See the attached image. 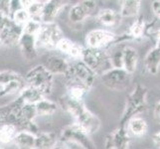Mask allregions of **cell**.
Instances as JSON below:
<instances>
[{
    "label": "cell",
    "instance_id": "6da1fadb",
    "mask_svg": "<svg viewBox=\"0 0 160 149\" xmlns=\"http://www.w3.org/2000/svg\"><path fill=\"white\" fill-rule=\"evenodd\" d=\"M59 103L63 109L76 119V123L89 135L96 133L100 129V118L86 107L82 101H76L66 95L59 99Z\"/></svg>",
    "mask_w": 160,
    "mask_h": 149
},
{
    "label": "cell",
    "instance_id": "7a4b0ae2",
    "mask_svg": "<svg viewBox=\"0 0 160 149\" xmlns=\"http://www.w3.org/2000/svg\"><path fill=\"white\" fill-rule=\"evenodd\" d=\"M147 87L141 84H137L133 91L126 97L125 107L120 118V125L125 126L128 120L147 109Z\"/></svg>",
    "mask_w": 160,
    "mask_h": 149
},
{
    "label": "cell",
    "instance_id": "3957f363",
    "mask_svg": "<svg viewBox=\"0 0 160 149\" xmlns=\"http://www.w3.org/2000/svg\"><path fill=\"white\" fill-rule=\"evenodd\" d=\"M97 75L82 62L70 64L69 71L65 75L66 84L68 87H81L90 91L95 84Z\"/></svg>",
    "mask_w": 160,
    "mask_h": 149
},
{
    "label": "cell",
    "instance_id": "277c9868",
    "mask_svg": "<svg viewBox=\"0 0 160 149\" xmlns=\"http://www.w3.org/2000/svg\"><path fill=\"white\" fill-rule=\"evenodd\" d=\"M81 61L88 68H90L97 76H101L107 71L112 69L108 50L84 48Z\"/></svg>",
    "mask_w": 160,
    "mask_h": 149
},
{
    "label": "cell",
    "instance_id": "5b68a950",
    "mask_svg": "<svg viewBox=\"0 0 160 149\" xmlns=\"http://www.w3.org/2000/svg\"><path fill=\"white\" fill-rule=\"evenodd\" d=\"M27 86L41 91L44 96L50 95L53 90L54 76L45 69L43 65H37L24 76Z\"/></svg>",
    "mask_w": 160,
    "mask_h": 149
},
{
    "label": "cell",
    "instance_id": "8992f818",
    "mask_svg": "<svg viewBox=\"0 0 160 149\" xmlns=\"http://www.w3.org/2000/svg\"><path fill=\"white\" fill-rule=\"evenodd\" d=\"M64 38V34L57 23H42L40 31L36 36V48L54 50Z\"/></svg>",
    "mask_w": 160,
    "mask_h": 149
},
{
    "label": "cell",
    "instance_id": "52a82bcc",
    "mask_svg": "<svg viewBox=\"0 0 160 149\" xmlns=\"http://www.w3.org/2000/svg\"><path fill=\"white\" fill-rule=\"evenodd\" d=\"M23 34V27L16 25L9 15L0 13V46L17 45Z\"/></svg>",
    "mask_w": 160,
    "mask_h": 149
},
{
    "label": "cell",
    "instance_id": "ba28073f",
    "mask_svg": "<svg viewBox=\"0 0 160 149\" xmlns=\"http://www.w3.org/2000/svg\"><path fill=\"white\" fill-rule=\"evenodd\" d=\"M130 39L128 35L126 37L117 36L112 31L106 29H95L92 30L86 36V43L89 48L92 49H106L112 44L122 43L125 40Z\"/></svg>",
    "mask_w": 160,
    "mask_h": 149
},
{
    "label": "cell",
    "instance_id": "9c48e42d",
    "mask_svg": "<svg viewBox=\"0 0 160 149\" xmlns=\"http://www.w3.org/2000/svg\"><path fill=\"white\" fill-rule=\"evenodd\" d=\"M90 136L76 122L67 125L61 131L60 140L65 143L71 142L80 145L82 149H97Z\"/></svg>",
    "mask_w": 160,
    "mask_h": 149
},
{
    "label": "cell",
    "instance_id": "30bf717a",
    "mask_svg": "<svg viewBox=\"0 0 160 149\" xmlns=\"http://www.w3.org/2000/svg\"><path fill=\"white\" fill-rule=\"evenodd\" d=\"M100 77L104 86L115 92H121L128 89L131 82V75L123 69L112 68Z\"/></svg>",
    "mask_w": 160,
    "mask_h": 149
},
{
    "label": "cell",
    "instance_id": "8fae6325",
    "mask_svg": "<svg viewBox=\"0 0 160 149\" xmlns=\"http://www.w3.org/2000/svg\"><path fill=\"white\" fill-rule=\"evenodd\" d=\"M98 11V2L86 0L74 4L69 11V20L74 25H82L84 22L95 15Z\"/></svg>",
    "mask_w": 160,
    "mask_h": 149
},
{
    "label": "cell",
    "instance_id": "7c38bea8",
    "mask_svg": "<svg viewBox=\"0 0 160 149\" xmlns=\"http://www.w3.org/2000/svg\"><path fill=\"white\" fill-rule=\"evenodd\" d=\"M131 137L125 126H118L106 136L104 146L107 149H129Z\"/></svg>",
    "mask_w": 160,
    "mask_h": 149
},
{
    "label": "cell",
    "instance_id": "4fadbf2b",
    "mask_svg": "<svg viewBox=\"0 0 160 149\" xmlns=\"http://www.w3.org/2000/svg\"><path fill=\"white\" fill-rule=\"evenodd\" d=\"M67 2L65 1H58V0H52V1H45L42 13L40 16V22L44 24L54 23L55 19L61 13Z\"/></svg>",
    "mask_w": 160,
    "mask_h": 149
},
{
    "label": "cell",
    "instance_id": "5bb4252c",
    "mask_svg": "<svg viewBox=\"0 0 160 149\" xmlns=\"http://www.w3.org/2000/svg\"><path fill=\"white\" fill-rule=\"evenodd\" d=\"M20 51L26 61H33L37 58L38 50L36 48V37L23 32L18 42Z\"/></svg>",
    "mask_w": 160,
    "mask_h": 149
},
{
    "label": "cell",
    "instance_id": "9a60e30c",
    "mask_svg": "<svg viewBox=\"0 0 160 149\" xmlns=\"http://www.w3.org/2000/svg\"><path fill=\"white\" fill-rule=\"evenodd\" d=\"M43 66L53 76L67 74L70 68V63L65 58L59 56H50L46 59Z\"/></svg>",
    "mask_w": 160,
    "mask_h": 149
},
{
    "label": "cell",
    "instance_id": "2e32d148",
    "mask_svg": "<svg viewBox=\"0 0 160 149\" xmlns=\"http://www.w3.org/2000/svg\"><path fill=\"white\" fill-rule=\"evenodd\" d=\"M56 50L62 52L63 54L67 55V56L71 57L74 60H81L84 47H82L80 44L73 42L72 40L68 39V38L64 37L63 39L58 43Z\"/></svg>",
    "mask_w": 160,
    "mask_h": 149
},
{
    "label": "cell",
    "instance_id": "e0dca14e",
    "mask_svg": "<svg viewBox=\"0 0 160 149\" xmlns=\"http://www.w3.org/2000/svg\"><path fill=\"white\" fill-rule=\"evenodd\" d=\"M138 53L133 47L124 46L122 51V69L128 74L132 75L136 71L137 63H138Z\"/></svg>",
    "mask_w": 160,
    "mask_h": 149
},
{
    "label": "cell",
    "instance_id": "ac0fdd59",
    "mask_svg": "<svg viewBox=\"0 0 160 149\" xmlns=\"http://www.w3.org/2000/svg\"><path fill=\"white\" fill-rule=\"evenodd\" d=\"M97 19L100 23L108 28L118 27L121 22V16L118 12L112 9H102L97 13Z\"/></svg>",
    "mask_w": 160,
    "mask_h": 149
},
{
    "label": "cell",
    "instance_id": "d6986e66",
    "mask_svg": "<svg viewBox=\"0 0 160 149\" xmlns=\"http://www.w3.org/2000/svg\"><path fill=\"white\" fill-rule=\"evenodd\" d=\"M58 141V136L55 132L40 131L36 134L35 149H52Z\"/></svg>",
    "mask_w": 160,
    "mask_h": 149
},
{
    "label": "cell",
    "instance_id": "ffe728a7",
    "mask_svg": "<svg viewBox=\"0 0 160 149\" xmlns=\"http://www.w3.org/2000/svg\"><path fill=\"white\" fill-rule=\"evenodd\" d=\"M126 129L129 132V134L141 137L145 135L148 131V124L147 121L140 117H134L128 120V122L125 125Z\"/></svg>",
    "mask_w": 160,
    "mask_h": 149
},
{
    "label": "cell",
    "instance_id": "44dd1931",
    "mask_svg": "<svg viewBox=\"0 0 160 149\" xmlns=\"http://www.w3.org/2000/svg\"><path fill=\"white\" fill-rule=\"evenodd\" d=\"M144 66L149 74H157L160 68V49L154 47L146 54L144 58Z\"/></svg>",
    "mask_w": 160,
    "mask_h": 149
},
{
    "label": "cell",
    "instance_id": "7402d4cb",
    "mask_svg": "<svg viewBox=\"0 0 160 149\" xmlns=\"http://www.w3.org/2000/svg\"><path fill=\"white\" fill-rule=\"evenodd\" d=\"M17 132L18 130L14 125H0V149H6L10 144H12Z\"/></svg>",
    "mask_w": 160,
    "mask_h": 149
},
{
    "label": "cell",
    "instance_id": "603a6c76",
    "mask_svg": "<svg viewBox=\"0 0 160 149\" xmlns=\"http://www.w3.org/2000/svg\"><path fill=\"white\" fill-rule=\"evenodd\" d=\"M18 97L22 99V102L27 104H36L37 102H39L41 99L46 97L41 91L37 90L33 87H29V86H26L24 89L21 91Z\"/></svg>",
    "mask_w": 160,
    "mask_h": 149
},
{
    "label": "cell",
    "instance_id": "cb8c5ba5",
    "mask_svg": "<svg viewBox=\"0 0 160 149\" xmlns=\"http://www.w3.org/2000/svg\"><path fill=\"white\" fill-rule=\"evenodd\" d=\"M36 135L28 131H18L15 136L14 144L18 149H35Z\"/></svg>",
    "mask_w": 160,
    "mask_h": 149
},
{
    "label": "cell",
    "instance_id": "d4e9b609",
    "mask_svg": "<svg viewBox=\"0 0 160 149\" xmlns=\"http://www.w3.org/2000/svg\"><path fill=\"white\" fill-rule=\"evenodd\" d=\"M141 1L139 0H124L121 2L119 14L121 18L136 17L139 14Z\"/></svg>",
    "mask_w": 160,
    "mask_h": 149
},
{
    "label": "cell",
    "instance_id": "484cf974",
    "mask_svg": "<svg viewBox=\"0 0 160 149\" xmlns=\"http://www.w3.org/2000/svg\"><path fill=\"white\" fill-rule=\"evenodd\" d=\"M36 107V112H37V117H47V115H52L57 112L58 109V104L50 101L48 98H43L39 102H37L35 104Z\"/></svg>",
    "mask_w": 160,
    "mask_h": 149
},
{
    "label": "cell",
    "instance_id": "4316f807",
    "mask_svg": "<svg viewBox=\"0 0 160 149\" xmlns=\"http://www.w3.org/2000/svg\"><path fill=\"white\" fill-rule=\"evenodd\" d=\"M22 7H23L27 12H28L31 19L39 20L42 13V10L44 7L45 1H37V0H33V1H20Z\"/></svg>",
    "mask_w": 160,
    "mask_h": 149
},
{
    "label": "cell",
    "instance_id": "83f0119b",
    "mask_svg": "<svg viewBox=\"0 0 160 149\" xmlns=\"http://www.w3.org/2000/svg\"><path fill=\"white\" fill-rule=\"evenodd\" d=\"M145 21L143 17H137L136 20L130 26V29L128 32V36L130 39H139L143 37L145 32Z\"/></svg>",
    "mask_w": 160,
    "mask_h": 149
},
{
    "label": "cell",
    "instance_id": "f1b7e54d",
    "mask_svg": "<svg viewBox=\"0 0 160 149\" xmlns=\"http://www.w3.org/2000/svg\"><path fill=\"white\" fill-rule=\"evenodd\" d=\"M24 77L13 71H0V87L6 86L14 81L23 80Z\"/></svg>",
    "mask_w": 160,
    "mask_h": 149
},
{
    "label": "cell",
    "instance_id": "f546056e",
    "mask_svg": "<svg viewBox=\"0 0 160 149\" xmlns=\"http://www.w3.org/2000/svg\"><path fill=\"white\" fill-rule=\"evenodd\" d=\"M10 17H11V19H12V21L16 25L21 26V27H24L27 22L31 19L28 12H27V11L23 7H21V8H19L17 10L13 11V12L11 13Z\"/></svg>",
    "mask_w": 160,
    "mask_h": 149
},
{
    "label": "cell",
    "instance_id": "4dcf8cb0",
    "mask_svg": "<svg viewBox=\"0 0 160 149\" xmlns=\"http://www.w3.org/2000/svg\"><path fill=\"white\" fill-rule=\"evenodd\" d=\"M42 23L39 20H35V19H30L28 22L26 23V25L23 27V32L26 34L33 35V36H37L38 32L40 31Z\"/></svg>",
    "mask_w": 160,
    "mask_h": 149
},
{
    "label": "cell",
    "instance_id": "1f68e13d",
    "mask_svg": "<svg viewBox=\"0 0 160 149\" xmlns=\"http://www.w3.org/2000/svg\"><path fill=\"white\" fill-rule=\"evenodd\" d=\"M151 8L153 13L155 14L157 18L160 19V0H155L151 3Z\"/></svg>",
    "mask_w": 160,
    "mask_h": 149
},
{
    "label": "cell",
    "instance_id": "d6a6232c",
    "mask_svg": "<svg viewBox=\"0 0 160 149\" xmlns=\"http://www.w3.org/2000/svg\"><path fill=\"white\" fill-rule=\"evenodd\" d=\"M152 141L154 145L157 147V149H160V130L156 131L152 136Z\"/></svg>",
    "mask_w": 160,
    "mask_h": 149
},
{
    "label": "cell",
    "instance_id": "836d02e7",
    "mask_svg": "<svg viewBox=\"0 0 160 149\" xmlns=\"http://www.w3.org/2000/svg\"><path fill=\"white\" fill-rule=\"evenodd\" d=\"M154 117L158 122H160V101L155 104V107H154Z\"/></svg>",
    "mask_w": 160,
    "mask_h": 149
},
{
    "label": "cell",
    "instance_id": "e575fe53",
    "mask_svg": "<svg viewBox=\"0 0 160 149\" xmlns=\"http://www.w3.org/2000/svg\"><path fill=\"white\" fill-rule=\"evenodd\" d=\"M52 149H71V148H70L67 144H66L65 142L59 140V141L57 142V144L55 145Z\"/></svg>",
    "mask_w": 160,
    "mask_h": 149
},
{
    "label": "cell",
    "instance_id": "d590c367",
    "mask_svg": "<svg viewBox=\"0 0 160 149\" xmlns=\"http://www.w3.org/2000/svg\"><path fill=\"white\" fill-rule=\"evenodd\" d=\"M155 40H156V45L155 47L160 49V29H158L155 32Z\"/></svg>",
    "mask_w": 160,
    "mask_h": 149
},
{
    "label": "cell",
    "instance_id": "8d00e7d4",
    "mask_svg": "<svg viewBox=\"0 0 160 149\" xmlns=\"http://www.w3.org/2000/svg\"><path fill=\"white\" fill-rule=\"evenodd\" d=\"M146 149H148V148H146Z\"/></svg>",
    "mask_w": 160,
    "mask_h": 149
}]
</instances>
